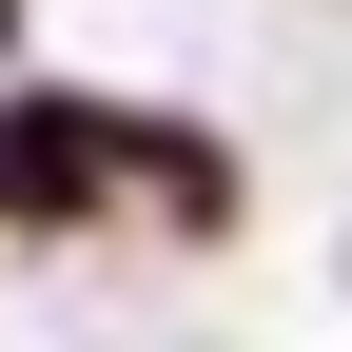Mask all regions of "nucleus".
Segmentation results:
<instances>
[{
    "label": "nucleus",
    "mask_w": 352,
    "mask_h": 352,
    "mask_svg": "<svg viewBox=\"0 0 352 352\" xmlns=\"http://www.w3.org/2000/svg\"><path fill=\"white\" fill-rule=\"evenodd\" d=\"M333 274H352V235H333Z\"/></svg>",
    "instance_id": "obj_4"
},
{
    "label": "nucleus",
    "mask_w": 352,
    "mask_h": 352,
    "mask_svg": "<svg viewBox=\"0 0 352 352\" xmlns=\"http://www.w3.org/2000/svg\"><path fill=\"white\" fill-rule=\"evenodd\" d=\"M118 98L98 78H39V59H0V235L20 254H78V235H118Z\"/></svg>",
    "instance_id": "obj_1"
},
{
    "label": "nucleus",
    "mask_w": 352,
    "mask_h": 352,
    "mask_svg": "<svg viewBox=\"0 0 352 352\" xmlns=\"http://www.w3.org/2000/svg\"><path fill=\"white\" fill-rule=\"evenodd\" d=\"M118 196H138V235H176V254H235L254 235L235 118H176V98H118Z\"/></svg>",
    "instance_id": "obj_2"
},
{
    "label": "nucleus",
    "mask_w": 352,
    "mask_h": 352,
    "mask_svg": "<svg viewBox=\"0 0 352 352\" xmlns=\"http://www.w3.org/2000/svg\"><path fill=\"white\" fill-rule=\"evenodd\" d=\"M20 39H39V0H0V59H20Z\"/></svg>",
    "instance_id": "obj_3"
}]
</instances>
